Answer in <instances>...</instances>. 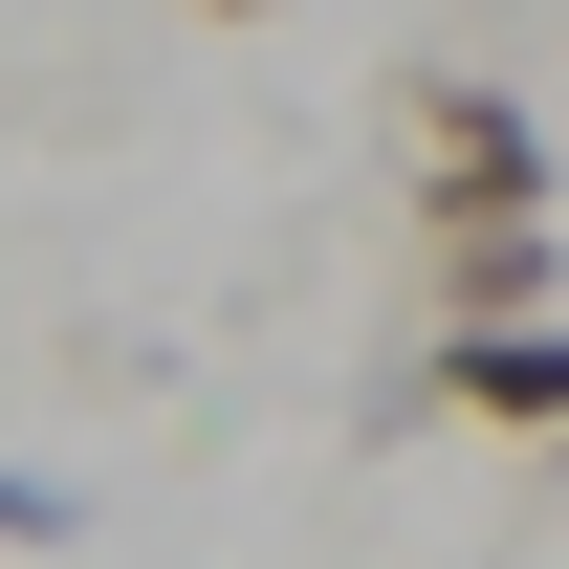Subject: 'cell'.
<instances>
[{"label":"cell","instance_id":"6da1fadb","mask_svg":"<svg viewBox=\"0 0 569 569\" xmlns=\"http://www.w3.org/2000/svg\"><path fill=\"white\" fill-rule=\"evenodd\" d=\"M417 219H438V241H460V219H548V132H526V88H482V67L417 88Z\"/></svg>","mask_w":569,"mask_h":569},{"label":"cell","instance_id":"7a4b0ae2","mask_svg":"<svg viewBox=\"0 0 569 569\" xmlns=\"http://www.w3.org/2000/svg\"><path fill=\"white\" fill-rule=\"evenodd\" d=\"M438 417H482V438H569V307H503V329H438L417 372Z\"/></svg>","mask_w":569,"mask_h":569},{"label":"cell","instance_id":"3957f363","mask_svg":"<svg viewBox=\"0 0 569 569\" xmlns=\"http://www.w3.org/2000/svg\"><path fill=\"white\" fill-rule=\"evenodd\" d=\"M503 307H569L548 219H460V241H438V329H503Z\"/></svg>","mask_w":569,"mask_h":569},{"label":"cell","instance_id":"277c9868","mask_svg":"<svg viewBox=\"0 0 569 569\" xmlns=\"http://www.w3.org/2000/svg\"><path fill=\"white\" fill-rule=\"evenodd\" d=\"M0 548H88V503H67V482H22V460H0Z\"/></svg>","mask_w":569,"mask_h":569},{"label":"cell","instance_id":"5b68a950","mask_svg":"<svg viewBox=\"0 0 569 569\" xmlns=\"http://www.w3.org/2000/svg\"><path fill=\"white\" fill-rule=\"evenodd\" d=\"M198 22H263V0H198Z\"/></svg>","mask_w":569,"mask_h":569},{"label":"cell","instance_id":"8992f818","mask_svg":"<svg viewBox=\"0 0 569 569\" xmlns=\"http://www.w3.org/2000/svg\"><path fill=\"white\" fill-rule=\"evenodd\" d=\"M0 569H67V548H0Z\"/></svg>","mask_w":569,"mask_h":569}]
</instances>
